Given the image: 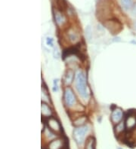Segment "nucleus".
Here are the masks:
<instances>
[{
  "mask_svg": "<svg viewBox=\"0 0 136 149\" xmlns=\"http://www.w3.org/2000/svg\"><path fill=\"white\" fill-rule=\"evenodd\" d=\"M73 77H74V73L72 70H68L65 77V83L67 85H70L73 81Z\"/></svg>",
  "mask_w": 136,
  "mask_h": 149,
  "instance_id": "obj_12",
  "label": "nucleus"
},
{
  "mask_svg": "<svg viewBox=\"0 0 136 149\" xmlns=\"http://www.w3.org/2000/svg\"><path fill=\"white\" fill-rule=\"evenodd\" d=\"M86 118L85 116L80 117L79 118H77L76 121L73 122V124L76 125V126H79V127H81L84 124L86 123Z\"/></svg>",
  "mask_w": 136,
  "mask_h": 149,
  "instance_id": "obj_14",
  "label": "nucleus"
},
{
  "mask_svg": "<svg viewBox=\"0 0 136 149\" xmlns=\"http://www.w3.org/2000/svg\"><path fill=\"white\" fill-rule=\"evenodd\" d=\"M125 129L128 130H132L135 129L136 127V115L135 114H129L127 116L125 121Z\"/></svg>",
  "mask_w": 136,
  "mask_h": 149,
  "instance_id": "obj_6",
  "label": "nucleus"
},
{
  "mask_svg": "<svg viewBox=\"0 0 136 149\" xmlns=\"http://www.w3.org/2000/svg\"><path fill=\"white\" fill-rule=\"evenodd\" d=\"M41 109H42V115L46 118H51V115L52 114L51 108L48 106V104L45 103H42L41 105Z\"/></svg>",
  "mask_w": 136,
  "mask_h": 149,
  "instance_id": "obj_8",
  "label": "nucleus"
},
{
  "mask_svg": "<svg viewBox=\"0 0 136 149\" xmlns=\"http://www.w3.org/2000/svg\"><path fill=\"white\" fill-rule=\"evenodd\" d=\"M85 149H95V140L93 137H89L86 140Z\"/></svg>",
  "mask_w": 136,
  "mask_h": 149,
  "instance_id": "obj_13",
  "label": "nucleus"
},
{
  "mask_svg": "<svg viewBox=\"0 0 136 149\" xmlns=\"http://www.w3.org/2000/svg\"><path fill=\"white\" fill-rule=\"evenodd\" d=\"M54 57H55V58H56V59H57V58L60 57L59 51L57 50V49H55V50H54Z\"/></svg>",
  "mask_w": 136,
  "mask_h": 149,
  "instance_id": "obj_17",
  "label": "nucleus"
},
{
  "mask_svg": "<svg viewBox=\"0 0 136 149\" xmlns=\"http://www.w3.org/2000/svg\"><path fill=\"white\" fill-rule=\"evenodd\" d=\"M66 145L61 139H57L52 140L48 145V149H63Z\"/></svg>",
  "mask_w": 136,
  "mask_h": 149,
  "instance_id": "obj_7",
  "label": "nucleus"
},
{
  "mask_svg": "<svg viewBox=\"0 0 136 149\" xmlns=\"http://www.w3.org/2000/svg\"><path fill=\"white\" fill-rule=\"evenodd\" d=\"M118 149H123V148H119Z\"/></svg>",
  "mask_w": 136,
  "mask_h": 149,
  "instance_id": "obj_20",
  "label": "nucleus"
},
{
  "mask_svg": "<svg viewBox=\"0 0 136 149\" xmlns=\"http://www.w3.org/2000/svg\"><path fill=\"white\" fill-rule=\"evenodd\" d=\"M88 129H89L87 126H81V127L74 129L73 136L77 145H82L85 142V138H86V134L88 133Z\"/></svg>",
  "mask_w": 136,
  "mask_h": 149,
  "instance_id": "obj_2",
  "label": "nucleus"
},
{
  "mask_svg": "<svg viewBox=\"0 0 136 149\" xmlns=\"http://www.w3.org/2000/svg\"><path fill=\"white\" fill-rule=\"evenodd\" d=\"M123 118V112L121 108H116L115 109L113 110L112 113H111V116H110V118H111V121H112L113 123L115 124H117L119 122H121Z\"/></svg>",
  "mask_w": 136,
  "mask_h": 149,
  "instance_id": "obj_4",
  "label": "nucleus"
},
{
  "mask_svg": "<svg viewBox=\"0 0 136 149\" xmlns=\"http://www.w3.org/2000/svg\"><path fill=\"white\" fill-rule=\"evenodd\" d=\"M132 12L134 14V15H136V5L134 6V8H132Z\"/></svg>",
  "mask_w": 136,
  "mask_h": 149,
  "instance_id": "obj_18",
  "label": "nucleus"
},
{
  "mask_svg": "<svg viewBox=\"0 0 136 149\" xmlns=\"http://www.w3.org/2000/svg\"><path fill=\"white\" fill-rule=\"evenodd\" d=\"M54 17H55V22L58 26H61V25L64 24V21H65V18H64V15L60 11H56L55 14H54Z\"/></svg>",
  "mask_w": 136,
  "mask_h": 149,
  "instance_id": "obj_9",
  "label": "nucleus"
},
{
  "mask_svg": "<svg viewBox=\"0 0 136 149\" xmlns=\"http://www.w3.org/2000/svg\"><path fill=\"white\" fill-rule=\"evenodd\" d=\"M75 84L77 88V92L84 99H87L88 97V91H87V86H86V75L83 72L79 70L76 73L75 77Z\"/></svg>",
  "mask_w": 136,
  "mask_h": 149,
  "instance_id": "obj_1",
  "label": "nucleus"
},
{
  "mask_svg": "<svg viewBox=\"0 0 136 149\" xmlns=\"http://www.w3.org/2000/svg\"><path fill=\"white\" fill-rule=\"evenodd\" d=\"M46 43L48 46L53 47V39L51 38H47L46 39Z\"/></svg>",
  "mask_w": 136,
  "mask_h": 149,
  "instance_id": "obj_16",
  "label": "nucleus"
},
{
  "mask_svg": "<svg viewBox=\"0 0 136 149\" xmlns=\"http://www.w3.org/2000/svg\"><path fill=\"white\" fill-rule=\"evenodd\" d=\"M120 2L123 8L125 9H132L134 8V2L132 0H120Z\"/></svg>",
  "mask_w": 136,
  "mask_h": 149,
  "instance_id": "obj_11",
  "label": "nucleus"
},
{
  "mask_svg": "<svg viewBox=\"0 0 136 149\" xmlns=\"http://www.w3.org/2000/svg\"><path fill=\"white\" fill-rule=\"evenodd\" d=\"M125 122H119V124H116V126L114 127V131H115V133L116 135L119 136L120 135L121 133H123V132L125 131Z\"/></svg>",
  "mask_w": 136,
  "mask_h": 149,
  "instance_id": "obj_10",
  "label": "nucleus"
},
{
  "mask_svg": "<svg viewBox=\"0 0 136 149\" xmlns=\"http://www.w3.org/2000/svg\"><path fill=\"white\" fill-rule=\"evenodd\" d=\"M69 39H70V41L72 42H73V43H76V42L79 40V37H78L77 33L73 32V31L69 33Z\"/></svg>",
  "mask_w": 136,
  "mask_h": 149,
  "instance_id": "obj_15",
  "label": "nucleus"
},
{
  "mask_svg": "<svg viewBox=\"0 0 136 149\" xmlns=\"http://www.w3.org/2000/svg\"><path fill=\"white\" fill-rule=\"evenodd\" d=\"M64 103L67 107H72L77 103V99L73 93V91L70 88H67L64 90Z\"/></svg>",
  "mask_w": 136,
  "mask_h": 149,
  "instance_id": "obj_3",
  "label": "nucleus"
},
{
  "mask_svg": "<svg viewBox=\"0 0 136 149\" xmlns=\"http://www.w3.org/2000/svg\"><path fill=\"white\" fill-rule=\"evenodd\" d=\"M48 125L51 131L55 133H61V126L60 123L54 118H49L48 121Z\"/></svg>",
  "mask_w": 136,
  "mask_h": 149,
  "instance_id": "obj_5",
  "label": "nucleus"
},
{
  "mask_svg": "<svg viewBox=\"0 0 136 149\" xmlns=\"http://www.w3.org/2000/svg\"><path fill=\"white\" fill-rule=\"evenodd\" d=\"M135 29H136V21H135Z\"/></svg>",
  "mask_w": 136,
  "mask_h": 149,
  "instance_id": "obj_19",
  "label": "nucleus"
}]
</instances>
